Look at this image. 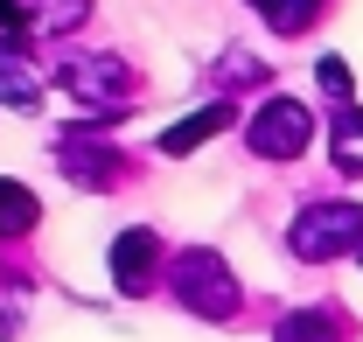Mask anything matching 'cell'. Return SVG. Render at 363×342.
Returning <instances> with one entry per match:
<instances>
[{"label":"cell","instance_id":"6da1fadb","mask_svg":"<svg viewBox=\"0 0 363 342\" xmlns=\"http://www.w3.org/2000/svg\"><path fill=\"white\" fill-rule=\"evenodd\" d=\"M286 245L301 258H335L363 245V210L357 203H308V210L294 216V231H286Z\"/></svg>","mask_w":363,"mask_h":342},{"label":"cell","instance_id":"7a4b0ae2","mask_svg":"<svg viewBox=\"0 0 363 342\" xmlns=\"http://www.w3.org/2000/svg\"><path fill=\"white\" fill-rule=\"evenodd\" d=\"M245 140H252V154H266V161H294V154L315 140V112H308L301 98H266V105L252 112Z\"/></svg>","mask_w":363,"mask_h":342},{"label":"cell","instance_id":"3957f363","mask_svg":"<svg viewBox=\"0 0 363 342\" xmlns=\"http://www.w3.org/2000/svg\"><path fill=\"white\" fill-rule=\"evenodd\" d=\"M175 294H182V307H196V314H230V307H238V280L224 272V258L189 252L175 265Z\"/></svg>","mask_w":363,"mask_h":342},{"label":"cell","instance_id":"277c9868","mask_svg":"<svg viewBox=\"0 0 363 342\" xmlns=\"http://www.w3.org/2000/svg\"><path fill=\"white\" fill-rule=\"evenodd\" d=\"M63 91L84 105H119L126 98V63L119 56H70L63 63Z\"/></svg>","mask_w":363,"mask_h":342},{"label":"cell","instance_id":"5b68a950","mask_svg":"<svg viewBox=\"0 0 363 342\" xmlns=\"http://www.w3.org/2000/svg\"><path fill=\"white\" fill-rule=\"evenodd\" d=\"M154 258H161L154 231H126V238L112 245V280H119V294H147V287H154Z\"/></svg>","mask_w":363,"mask_h":342},{"label":"cell","instance_id":"8992f818","mask_svg":"<svg viewBox=\"0 0 363 342\" xmlns=\"http://www.w3.org/2000/svg\"><path fill=\"white\" fill-rule=\"evenodd\" d=\"M0 98L7 105H35L43 98V63H28V43L21 35L0 43Z\"/></svg>","mask_w":363,"mask_h":342},{"label":"cell","instance_id":"52a82bcc","mask_svg":"<svg viewBox=\"0 0 363 342\" xmlns=\"http://www.w3.org/2000/svg\"><path fill=\"white\" fill-rule=\"evenodd\" d=\"M224 126H230V105H203V112H189L182 126L161 133V154H196L203 140H217Z\"/></svg>","mask_w":363,"mask_h":342},{"label":"cell","instance_id":"ba28073f","mask_svg":"<svg viewBox=\"0 0 363 342\" xmlns=\"http://www.w3.org/2000/svg\"><path fill=\"white\" fill-rule=\"evenodd\" d=\"M35 216H43V203H35L21 182H0V238H28Z\"/></svg>","mask_w":363,"mask_h":342},{"label":"cell","instance_id":"9c48e42d","mask_svg":"<svg viewBox=\"0 0 363 342\" xmlns=\"http://www.w3.org/2000/svg\"><path fill=\"white\" fill-rule=\"evenodd\" d=\"M328 147H335V168L342 175H363V105H342L335 112V140Z\"/></svg>","mask_w":363,"mask_h":342},{"label":"cell","instance_id":"30bf717a","mask_svg":"<svg viewBox=\"0 0 363 342\" xmlns=\"http://www.w3.org/2000/svg\"><path fill=\"white\" fill-rule=\"evenodd\" d=\"M252 7L266 14V21L279 28V35H301V28L315 21V7H321V0H252Z\"/></svg>","mask_w":363,"mask_h":342},{"label":"cell","instance_id":"8fae6325","mask_svg":"<svg viewBox=\"0 0 363 342\" xmlns=\"http://www.w3.org/2000/svg\"><path fill=\"white\" fill-rule=\"evenodd\" d=\"M279 342H335V329H328V314H286Z\"/></svg>","mask_w":363,"mask_h":342},{"label":"cell","instance_id":"7c38bea8","mask_svg":"<svg viewBox=\"0 0 363 342\" xmlns=\"http://www.w3.org/2000/svg\"><path fill=\"white\" fill-rule=\"evenodd\" d=\"M321 91H328V98H350V63H342V56H321Z\"/></svg>","mask_w":363,"mask_h":342}]
</instances>
